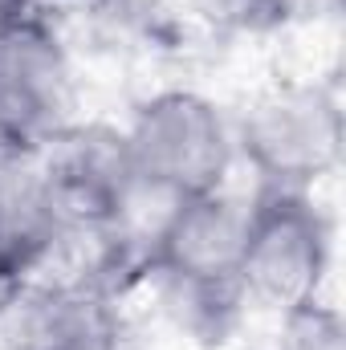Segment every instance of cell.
Wrapping results in <instances>:
<instances>
[{"label":"cell","instance_id":"3","mask_svg":"<svg viewBox=\"0 0 346 350\" xmlns=\"http://www.w3.org/2000/svg\"><path fill=\"white\" fill-rule=\"evenodd\" d=\"M330 253V220L318 208L314 191L257 187V196L245 204L241 281L249 301L285 314L322 297Z\"/></svg>","mask_w":346,"mask_h":350},{"label":"cell","instance_id":"11","mask_svg":"<svg viewBox=\"0 0 346 350\" xmlns=\"http://www.w3.org/2000/svg\"><path fill=\"white\" fill-rule=\"evenodd\" d=\"M41 0H0V21L4 16H21V12H37Z\"/></svg>","mask_w":346,"mask_h":350},{"label":"cell","instance_id":"10","mask_svg":"<svg viewBox=\"0 0 346 350\" xmlns=\"http://www.w3.org/2000/svg\"><path fill=\"white\" fill-rule=\"evenodd\" d=\"M196 12L224 33H273L289 25L297 0H196Z\"/></svg>","mask_w":346,"mask_h":350},{"label":"cell","instance_id":"2","mask_svg":"<svg viewBox=\"0 0 346 350\" xmlns=\"http://www.w3.org/2000/svg\"><path fill=\"white\" fill-rule=\"evenodd\" d=\"M122 139L139 187L159 204L220 191L237 159L228 118L196 90H163L147 98Z\"/></svg>","mask_w":346,"mask_h":350},{"label":"cell","instance_id":"1","mask_svg":"<svg viewBox=\"0 0 346 350\" xmlns=\"http://www.w3.org/2000/svg\"><path fill=\"white\" fill-rule=\"evenodd\" d=\"M245 200L220 191L163 204L143 249L147 273L159 277L175 322L200 342H228L249 297L241 281Z\"/></svg>","mask_w":346,"mask_h":350},{"label":"cell","instance_id":"8","mask_svg":"<svg viewBox=\"0 0 346 350\" xmlns=\"http://www.w3.org/2000/svg\"><path fill=\"white\" fill-rule=\"evenodd\" d=\"M16 293L21 306L8 322V350H122V322L106 289L25 285Z\"/></svg>","mask_w":346,"mask_h":350},{"label":"cell","instance_id":"6","mask_svg":"<svg viewBox=\"0 0 346 350\" xmlns=\"http://www.w3.org/2000/svg\"><path fill=\"white\" fill-rule=\"evenodd\" d=\"M49 187L70 220V228L118 232L131 208L147 196L135 179L127 139L114 126H62L49 143L37 147Z\"/></svg>","mask_w":346,"mask_h":350},{"label":"cell","instance_id":"4","mask_svg":"<svg viewBox=\"0 0 346 350\" xmlns=\"http://www.w3.org/2000/svg\"><path fill=\"white\" fill-rule=\"evenodd\" d=\"M232 143L257 187L314 191L343 159V102L330 86H281L249 106Z\"/></svg>","mask_w":346,"mask_h":350},{"label":"cell","instance_id":"9","mask_svg":"<svg viewBox=\"0 0 346 350\" xmlns=\"http://www.w3.org/2000/svg\"><path fill=\"white\" fill-rule=\"evenodd\" d=\"M273 350H346L343 314L330 301H322V297L285 310Z\"/></svg>","mask_w":346,"mask_h":350},{"label":"cell","instance_id":"7","mask_svg":"<svg viewBox=\"0 0 346 350\" xmlns=\"http://www.w3.org/2000/svg\"><path fill=\"white\" fill-rule=\"evenodd\" d=\"M70 232L74 228L41 167V151L0 147V289H25Z\"/></svg>","mask_w":346,"mask_h":350},{"label":"cell","instance_id":"5","mask_svg":"<svg viewBox=\"0 0 346 350\" xmlns=\"http://www.w3.org/2000/svg\"><path fill=\"white\" fill-rule=\"evenodd\" d=\"M70 53L41 12L0 21V147L37 151L66 126Z\"/></svg>","mask_w":346,"mask_h":350}]
</instances>
